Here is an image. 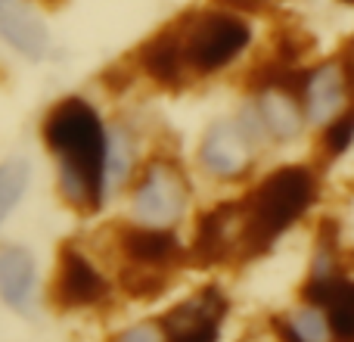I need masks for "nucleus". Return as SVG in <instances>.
Segmentation results:
<instances>
[{
	"label": "nucleus",
	"instance_id": "17",
	"mask_svg": "<svg viewBox=\"0 0 354 342\" xmlns=\"http://www.w3.org/2000/svg\"><path fill=\"white\" fill-rule=\"evenodd\" d=\"M28 177H31V168H28V162H22V159H10L0 165V224H3L6 215L12 212V206L25 196Z\"/></svg>",
	"mask_w": 354,
	"mask_h": 342
},
{
	"label": "nucleus",
	"instance_id": "13",
	"mask_svg": "<svg viewBox=\"0 0 354 342\" xmlns=\"http://www.w3.org/2000/svg\"><path fill=\"white\" fill-rule=\"evenodd\" d=\"M137 62H140L143 75L149 81H156V84H162V87L187 84L189 69H187V60H183L180 28L171 25V28L159 31L156 37H149L140 47V53H137Z\"/></svg>",
	"mask_w": 354,
	"mask_h": 342
},
{
	"label": "nucleus",
	"instance_id": "19",
	"mask_svg": "<svg viewBox=\"0 0 354 342\" xmlns=\"http://www.w3.org/2000/svg\"><path fill=\"white\" fill-rule=\"evenodd\" d=\"M131 137L124 128L109 131V153H106V183H122L131 171Z\"/></svg>",
	"mask_w": 354,
	"mask_h": 342
},
{
	"label": "nucleus",
	"instance_id": "20",
	"mask_svg": "<svg viewBox=\"0 0 354 342\" xmlns=\"http://www.w3.org/2000/svg\"><path fill=\"white\" fill-rule=\"evenodd\" d=\"M354 143V106L345 112H339L324 131V150L326 156H342Z\"/></svg>",
	"mask_w": 354,
	"mask_h": 342
},
{
	"label": "nucleus",
	"instance_id": "9",
	"mask_svg": "<svg viewBox=\"0 0 354 342\" xmlns=\"http://www.w3.org/2000/svg\"><path fill=\"white\" fill-rule=\"evenodd\" d=\"M258 137L245 128V122H214L205 131L199 147V165L212 177H236L252 165V147Z\"/></svg>",
	"mask_w": 354,
	"mask_h": 342
},
{
	"label": "nucleus",
	"instance_id": "5",
	"mask_svg": "<svg viewBox=\"0 0 354 342\" xmlns=\"http://www.w3.org/2000/svg\"><path fill=\"white\" fill-rule=\"evenodd\" d=\"M354 93V60L351 56H336L320 66L308 69L301 103L305 116L317 125H330L339 112H345V100Z\"/></svg>",
	"mask_w": 354,
	"mask_h": 342
},
{
	"label": "nucleus",
	"instance_id": "12",
	"mask_svg": "<svg viewBox=\"0 0 354 342\" xmlns=\"http://www.w3.org/2000/svg\"><path fill=\"white\" fill-rule=\"evenodd\" d=\"M301 299L308 305H317L330 314L333 336L336 339H354V283L339 274L314 277L301 287Z\"/></svg>",
	"mask_w": 354,
	"mask_h": 342
},
{
	"label": "nucleus",
	"instance_id": "16",
	"mask_svg": "<svg viewBox=\"0 0 354 342\" xmlns=\"http://www.w3.org/2000/svg\"><path fill=\"white\" fill-rule=\"evenodd\" d=\"M168 277L165 271H153V268H137V264H122L118 271V287L131 296V299H156V296L165 293L168 287Z\"/></svg>",
	"mask_w": 354,
	"mask_h": 342
},
{
	"label": "nucleus",
	"instance_id": "26",
	"mask_svg": "<svg viewBox=\"0 0 354 342\" xmlns=\"http://www.w3.org/2000/svg\"><path fill=\"white\" fill-rule=\"evenodd\" d=\"M342 3H354V0H342Z\"/></svg>",
	"mask_w": 354,
	"mask_h": 342
},
{
	"label": "nucleus",
	"instance_id": "10",
	"mask_svg": "<svg viewBox=\"0 0 354 342\" xmlns=\"http://www.w3.org/2000/svg\"><path fill=\"white\" fill-rule=\"evenodd\" d=\"M109 299L106 277L87 262L84 252L75 246H62L59 268L53 277V302L59 308H97Z\"/></svg>",
	"mask_w": 354,
	"mask_h": 342
},
{
	"label": "nucleus",
	"instance_id": "4",
	"mask_svg": "<svg viewBox=\"0 0 354 342\" xmlns=\"http://www.w3.org/2000/svg\"><path fill=\"white\" fill-rule=\"evenodd\" d=\"M187 208V181L171 159L147 162L134 187V215L140 224L171 227Z\"/></svg>",
	"mask_w": 354,
	"mask_h": 342
},
{
	"label": "nucleus",
	"instance_id": "1",
	"mask_svg": "<svg viewBox=\"0 0 354 342\" xmlns=\"http://www.w3.org/2000/svg\"><path fill=\"white\" fill-rule=\"evenodd\" d=\"M41 137L59 165V196L81 215L97 212L106 190L109 153V131L97 109L81 97L59 100L44 118Z\"/></svg>",
	"mask_w": 354,
	"mask_h": 342
},
{
	"label": "nucleus",
	"instance_id": "6",
	"mask_svg": "<svg viewBox=\"0 0 354 342\" xmlns=\"http://www.w3.org/2000/svg\"><path fill=\"white\" fill-rule=\"evenodd\" d=\"M227 318V296L218 287H202L162 318L168 342H218Z\"/></svg>",
	"mask_w": 354,
	"mask_h": 342
},
{
	"label": "nucleus",
	"instance_id": "18",
	"mask_svg": "<svg viewBox=\"0 0 354 342\" xmlns=\"http://www.w3.org/2000/svg\"><path fill=\"white\" fill-rule=\"evenodd\" d=\"M289 321H292L299 342H330V336H333L330 314H326L324 308H317V305L301 308V312L292 314Z\"/></svg>",
	"mask_w": 354,
	"mask_h": 342
},
{
	"label": "nucleus",
	"instance_id": "8",
	"mask_svg": "<svg viewBox=\"0 0 354 342\" xmlns=\"http://www.w3.org/2000/svg\"><path fill=\"white\" fill-rule=\"evenodd\" d=\"M115 243L124 264L165 271V274H171L177 264H187V252H183L180 240L165 227L122 224L115 233Z\"/></svg>",
	"mask_w": 354,
	"mask_h": 342
},
{
	"label": "nucleus",
	"instance_id": "23",
	"mask_svg": "<svg viewBox=\"0 0 354 342\" xmlns=\"http://www.w3.org/2000/svg\"><path fill=\"white\" fill-rule=\"evenodd\" d=\"M221 3H227L230 10H255V6H261L264 0H221Z\"/></svg>",
	"mask_w": 354,
	"mask_h": 342
},
{
	"label": "nucleus",
	"instance_id": "2",
	"mask_svg": "<svg viewBox=\"0 0 354 342\" xmlns=\"http://www.w3.org/2000/svg\"><path fill=\"white\" fill-rule=\"evenodd\" d=\"M317 199V177L305 165H283L270 171L239 202V255L258 258L308 212Z\"/></svg>",
	"mask_w": 354,
	"mask_h": 342
},
{
	"label": "nucleus",
	"instance_id": "25",
	"mask_svg": "<svg viewBox=\"0 0 354 342\" xmlns=\"http://www.w3.org/2000/svg\"><path fill=\"white\" fill-rule=\"evenodd\" d=\"M339 342H354V339H339Z\"/></svg>",
	"mask_w": 354,
	"mask_h": 342
},
{
	"label": "nucleus",
	"instance_id": "3",
	"mask_svg": "<svg viewBox=\"0 0 354 342\" xmlns=\"http://www.w3.org/2000/svg\"><path fill=\"white\" fill-rule=\"evenodd\" d=\"M189 75H214L227 69L252 41L249 22L236 10H208L177 22Z\"/></svg>",
	"mask_w": 354,
	"mask_h": 342
},
{
	"label": "nucleus",
	"instance_id": "22",
	"mask_svg": "<svg viewBox=\"0 0 354 342\" xmlns=\"http://www.w3.org/2000/svg\"><path fill=\"white\" fill-rule=\"evenodd\" d=\"M270 330H274V336L280 342H299V336H295V327L289 318H270Z\"/></svg>",
	"mask_w": 354,
	"mask_h": 342
},
{
	"label": "nucleus",
	"instance_id": "14",
	"mask_svg": "<svg viewBox=\"0 0 354 342\" xmlns=\"http://www.w3.org/2000/svg\"><path fill=\"white\" fill-rule=\"evenodd\" d=\"M301 97L295 91L283 84H270L258 91V116H261V125L270 137L277 141H292V137L301 134V125H305V109H301Z\"/></svg>",
	"mask_w": 354,
	"mask_h": 342
},
{
	"label": "nucleus",
	"instance_id": "7",
	"mask_svg": "<svg viewBox=\"0 0 354 342\" xmlns=\"http://www.w3.org/2000/svg\"><path fill=\"white\" fill-rule=\"evenodd\" d=\"M239 237H243L239 206H233V202L212 206L196 221V233H193V246L187 252V264L212 268V264L224 262L233 252H239Z\"/></svg>",
	"mask_w": 354,
	"mask_h": 342
},
{
	"label": "nucleus",
	"instance_id": "21",
	"mask_svg": "<svg viewBox=\"0 0 354 342\" xmlns=\"http://www.w3.org/2000/svg\"><path fill=\"white\" fill-rule=\"evenodd\" d=\"M109 342H168V333H165V324H162V318H159V321H143V324L128 327V330H122Z\"/></svg>",
	"mask_w": 354,
	"mask_h": 342
},
{
	"label": "nucleus",
	"instance_id": "15",
	"mask_svg": "<svg viewBox=\"0 0 354 342\" xmlns=\"http://www.w3.org/2000/svg\"><path fill=\"white\" fill-rule=\"evenodd\" d=\"M35 296V258L22 246H0V299L16 312H28Z\"/></svg>",
	"mask_w": 354,
	"mask_h": 342
},
{
	"label": "nucleus",
	"instance_id": "24",
	"mask_svg": "<svg viewBox=\"0 0 354 342\" xmlns=\"http://www.w3.org/2000/svg\"><path fill=\"white\" fill-rule=\"evenodd\" d=\"M37 3L50 6V10H56V6H62V3H66V0H37Z\"/></svg>",
	"mask_w": 354,
	"mask_h": 342
},
{
	"label": "nucleus",
	"instance_id": "11",
	"mask_svg": "<svg viewBox=\"0 0 354 342\" xmlns=\"http://www.w3.org/2000/svg\"><path fill=\"white\" fill-rule=\"evenodd\" d=\"M0 41H6L28 60H41L47 53V25L31 0H0Z\"/></svg>",
	"mask_w": 354,
	"mask_h": 342
}]
</instances>
